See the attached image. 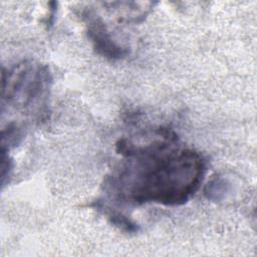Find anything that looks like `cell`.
I'll return each instance as SVG.
<instances>
[{
    "label": "cell",
    "instance_id": "cell-1",
    "mask_svg": "<svg viewBox=\"0 0 257 257\" xmlns=\"http://www.w3.org/2000/svg\"><path fill=\"white\" fill-rule=\"evenodd\" d=\"M176 135L170 131L145 146L121 139L116 151L122 163L104 182L105 192L117 202L143 205L158 203L183 205L198 191L206 163L201 154L176 146Z\"/></svg>",
    "mask_w": 257,
    "mask_h": 257
},
{
    "label": "cell",
    "instance_id": "cell-2",
    "mask_svg": "<svg viewBox=\"0 0 257 257\" xmlns=\"http://www.w3.org/2000/svg\"><path fill=\"white\" fill-rule=\"evenodd\" d=\"M50 74L46 66L23 62L6 74L2 71V100L24 109L33 108L47 96Z\"/></svg>",
    "mask_w": 257,
    "mask_h": 257
},
{
    "label": "cell",
    "instance_id": "cell-3",
    "mask_svg": "<svg viewBox=\"0 0 257 257\" xmlns=\"http://www.w3.org/2000/svg\"><path fill=\"white\" fill-rule=\"evenodd\" d=\"M83 16L86 21L87 35L98 54L109 59H119L127 54V50L111 38L103 21L97 15L86 11Z\"/></svg>",
    "mask_w": 257,
    "mask_h": 257
}]
</instances>
